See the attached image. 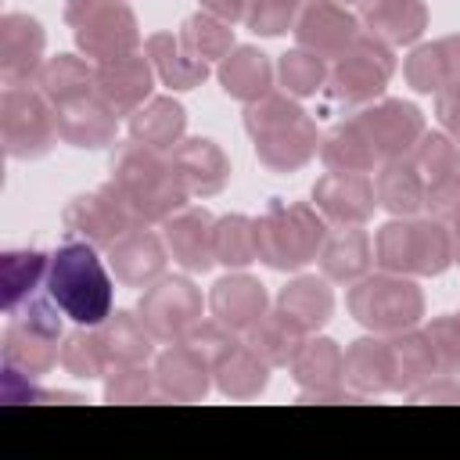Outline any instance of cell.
Segmentation results:
<instances>
[{
    "label": "cell",
    "instance_id": "cell-1",
    "mask_svg": "<svg viewBox=\"0 0 460 460\" xmlns=\"http://www.w3.org/2000/svg\"><path fill=\"white\" fill-rule=\"evenodd\" d=\"M244 129L252 137L255 158L273 172H295L320 151L316 122L305 115L298 97L270 90L266 97L244 104Z\"/></svg>",
    "mask_w": 460,
    "mask_h": 460
},
{
    "label": "cell",
    "instance_id": "cell-2",
    "mask_svg": "<svg viewBox=\"0 0 460 460\" xmlns=\"http://www.w3.org/2000/svg\"><path fill=\"white\" fill-rule=\"evenodd\" d=\"M111 183L119 187V194L126 198L140 226L165 223L172 212H180L190 201L180 172L172 169V158L137 140L119 144L111 158Z\"/></svg>",
    "mask_w": 460,
    "mask_h": 460
},
{
    "label": "cell",
    "instance_id": "cell-3",
    "mask_svg": "<svg viewBox=\"0 0 460 460\" xmlns=\"http://www.w3.org/2000/svg\"><path fill=\"white\" fill-rule=\"evenodd\" d=\"M47 295L79 327H97L111 316L115 280L90 241H65L50 255Z\"/></svg>",
    "mask_w": 460,
    "mask_h": 460
},
{
    "label": "cell",
    "instance_id": "cell-4",
    "mask_svg": "<svg viewBox=\"0 0 460 460\" xmlns=\"http://www.w3.org/2000/svg\"><path fill=\"white\" fill-rule=\"evenodd\" d=\"M327 241V219L309 201H280L273 198L266 212L255 219V244L259 262L270 270H302L320 259V248Z\"/></svg>",
    "mask_w": 460,
    "mask_h": 460
},
{
    "label": "cell",
    "instance_id": "cell-5",
    "mask_svg": "<svg viewBox=\"0 0 460 460\" xmlns=\"http://www.w3.org/2000/svg\"><path fill=\"white\" fill-rule=\"evenodd\" d=\"M374 266L402 277H438L453 266L449 223L431 216L388 219L374 237Z\"/></svg>",
    "mask_w": 460,
    "mask_h": 460
},
{
    "label": "cell",
    "instance_id": "cell-6",
    "mask_svg": "<svg viewBox=\"0 0 460 460\" xmlns=\"http://www.w3.org/2000/svg\"><path fill=\"white\" fill-rule=\"evenodd\" d=\"M345 305L359 327L370 334H399L406 327H417L424 316V291L413 277L402 273H367L349 284Z\"/></svg>",
    "mask_w": 460,
    "mask_h": 460
},
{
    "label": "cell",
    "instance_id": "cell-7",
    "mask_svg": "<svg viewBox=\"0 0 460 460\" xmlns=\"http://www.w3.org/2000/svg\"><path fill=\"white\" fill-rule=\"evenodd\" d=\"M61 316L65 313L54 298H36V295L22 309H14L0 338L4 367L25 377H43L61 359V338H65Z\"/></svg>",
    "mask_w": 460,
    "mask_h": 460
},
{
    "label": "cell",
    "instance_id": "cell-8",
    "mask_svg": "<svg viewBox=\"0 0 460 460\" xmlns=\"http://www.w3.org/2000/svg\"><path fill=\"white\" fill-rule=\"evenodd\" d=\"M392 72H395L392 47L381 43L377 36H370L367 29H359L356 40L331 61L327 93L338 104H370L385 93Z\"/></svg>",
    "mask_w": 460,
    "mask_h": 460
},
{
    "label": "cell",
    "instance_id": "cell-9",
    "mask_svg": "<svg viewBox=\"0 0 460 460\" xmlns=\"http://www.w3.org/2000/svg\"><path fill=\"white\" fill-rule=\"evenodd\" d=\"M54 104L40 93V86H4L0 93V144L7 158L32 162L43 158L58 144Z\"/></svg>",
    "mask_w": 460,
    "mask_h": 460
},
{
    "label": "cell",
    "instance_id": "cell-10",
    "mask_svg": "<svg viewBox=\"0 0 460 460\" xmlns=\"http://www.w3.org/2000/svg\"><path fill=\"white\" fill-rule=\"evenodd\" d=\"M201 305H205L201 291L194 288L190 277H162L151 288H144L137 313H140L144 327L155 334V341L176 345L201 320Z\"/></svg>",
    "mask_w": 460,
    "mask_h": 460
},
{
    "label": "cell",
    "instance_id": "cell-11",
    "mask_svg": "<svg viewBox=\"0 0 460 460\" xmlns=\"http://www.w3.org/2000/svg\"><path fill=\"white\" fill-rule=\"evenodd\" d=\"M65 230L75 234L79 241H90L93 248H111L122 234H129L137 223L133 208L126 205V198L119 194V187L108 180L101 187H93L90 194H79L65 205L61 212Z\"/></svg>",
    "mask_w": 460,
    "mask_h": 460
},
{
    "label": "cell",
    "instance_id": "cell-12",
    "mask_svg": "<svg viewBox=\"0 0 460 460\" xmlns=\"http://www.w3.org/2000/svg\"><path fill=\"white\" fill-rule=\"evenodd\" d=\"M356 126L367 133L377 165L381 162H395V158H410L413 144L424 137V115L417 104L402 101V97H377L370 104H363L356 115Z\"/></svg>",
    "mask_w": 460,
    "mask_h": 460
},
{
    "label": "cell",
    "instance_id": "cell-13",
    "mask_svg": "<svg viewBox=\"0 0 460 460\" xmlns=\"http://www.w3.org/2000/svg\"><path fill=\"white\" fill-rule=\"evenodd\" d=\"M72 36H75L79 54H86L97 65L122 58V54H133L140 47V25H137V14L129 11L126 0L97 4L79 22H72Z\"/></svg>",
    "mask_w": 460,
    "mask_h": 460
},
{
    "label": "cell",
    "instance_id": "cell-14",
    "mask_svg": "<svg viewBox=\"0 0 460 460\" xmlns=\"http://www.w3.org/2000/svg\"><path fill=\"white\" fill-rule=\"evenodd\" d=\"M359 18L338 4V0H305L298 18H295V47H305L320 54L323 61H334L359 32Z\"/></svg>",
    "mask_w": 460,
    "mask_h": 460
},
{
    "label": "cell",
    "instance_id": "cell-15",
    "mask_svg": "<svg viewBox=\"0 0 460 460\" xmlns=\"http://www.w3.org/2000/svg\"><path fill=\"white\" fill-rule=\"evenodd\" d=\"M313 205L331 226H363L377 208L374 180L370 172H331L327 169L313 183Z\"/></svg>",
    "mask_w": 460,
    "mask_h": 460
},
{
    "label": "cell",
    "instance_id": "cell-16",
    "mask_svg": "<svg viewBox=\"0 0 460 460\" xmlns=\"http://www.w3.org/2000/svg\"><path fill=\"white\" fill-rule=\"evenodd\" d=\"M47 32L32 14H4L0 18V79L4 86H29L43 68Z\"/></svg>",
    "mask_w": 460,
    "mask_h": 460
},
{
    "label": "cell",
    "instance_id": "cell-17",
    "mask_svg": "<svg viewBox=\"0 0 460 460\" xmlns=\"http://www.w3.org/2000/svg\"><path fill=\"white\" fill-rule=\"evenodd\" d=\"M165 266H169L165 237L147 226H133L108 248V270L122 288H151L155 280L165 277Z\"/></svg>",
    "mask_w": 460,
    "mask_h": 460
},
{
    "label": "cell",
    "instance_id": "cell-18",
    "mask_svg": "<svg viewBox=\"0 0 460 460\" xmlns=\"http://www.w3.org/2000/svg\"><path fill=\"white\" fill-rule=\"evenodd\" d=\"M54 122H58L61 144L79 147V151H101V147L115 144V137H119V115L101 93H86L68 104H58Z\"/></svg>",
    "mask_w": 460,
    "mask_h": 460
},
{
    "label": "cell",
    "instance_id": "cell-19",
    "mask_svg": "<svg viewBox=\"0 0 460 460\" xmlns=\"http://www.w3.org/2000/svg\"><path fill=\"white\" fill-rule=\"evenodd\" d=\"M155 65L147 54H122L97 65V93L115 108V115L129 119L144 101H151L155 90Z\"/></svg>",
    "mask_w": 460,
    "mask_h": 460
},
{
    "label": "cell",
    "instance_id": "cell-20",
    "mask_svg": "<svg viewBox=\"0 0 460 460\" xmlns=\"http://www.w3.org/2000/svg\"><path fill=\"white\" fill-rule=\"evenodd\" d=\"M208 313L226 323L234 334H244L248 327H255L266 313H270V295L266 284L252 273H226L212 284L208 291Z\"/></svg>",
    "mask_w": 460,
    "mask_h": 460
},
{
    "label": "cell",
    "instance_id": "cell-21",
    "mask_svg": "<svg viewBox=\"0 0 460 460\" xmlns=\"http://www.w3.org/2000/svg\"><path fill=\"white\" fill-rule=\"evenodd\" d=\"M212 212L198 208V205H183L180 212H172L162 223V237L169 248V259L176 266H183L187 273H205L212 270L216 255H212Z\"/></svg>",
    "mask_w": 460,
    "mask_h": 460
},
{
    "label": "cell",
    "instance_id": "cell-22",
    "mask_svg": "<svg viewBox=\"0 0 460 460\" xmlns=\"http://www.w3.org/2000/svg\"><path fill=\"white\" fill-rule=\"evenodd\" d=\"M169 158L190 198H216L230 180V158L208 137H183Z\"/></svg>",
    "mask_w": 460,
    "mask_h": 460
},
{
    "label": "cell",
    "instance_id": "cell-23",
    "mask_svg": "<svg viewBox=\"0 0 460 460\" xmlns=\"http://www.w3.org/2000/svg\"><path fill=\"white\" fill-rule=\"evenodd\" d=\"M151 370H155L158 399H169V402H201L212 388V370L183 341L162 349Z\"/></svg>",
    "mask_w": 460,
    "mask_h": 460
},
{
    "label": "cell",
    "instance_id": "cell-24",
    "mask_svg": "<svg viewBox=\"0 0 460 460\" xmlns=\"http://www.w3.org/2000/svg\"><path fill=\"white\" fill-rule=\"evenodd\" d=\"M402 75L417 93H442L460 83V32L417 43L402 61Z\"/></svg>",
    "mask_w": 460,
    "mask_h": 460
},
{
    "label": "cell",
    "instance_id": "cell-25",
    "mask_svg": "<svg viewBox=\"0 0 460 460\" xmlns=\"http://www.w3.org/2000/svg\"><path fill=\"white\" fill-rule=\"evenodd\" d=\"M316 262L331 284H352L370 273L374 241L367 237L363 226H334V230H327V241H323Z\"/></svg>",
    "mask_w": 460,
    "mask_h": 460
},
{
    "label": "cell",
    "instance_id": "cell-26",
    "mask_svg": "<svg viewBox=\"0 0 460 460\" xmlns=\"http://www.w3.org/2000/svg\"><path fill=\"white\" fill-rule=\"evenodd\" d=\"M93 331H97V341L104 349L108 370L111 367H140L155 356V334L144 327L140 313L111 309V316L104 323H97Z\"/></svg>",
    "mask_w": 460,
    "mask_h": 460
},
{
    "label": "cell",
    "instance_id": "cell-27",
    "mask_svg": "<svg viewBox=\"0 0 460 460\" xmlns=\"http://www.w3.org/2000/svg\"><path fill=\"white\" fill-rule=\"evenodd\" d=\"M216 75H219L223 93L234 97V101H244V104H252V101H259V97H266L273 90V61L252 43L234 47L219 61Z\"/></svg>",
    "mask_w": 460,
    "mask_h": 460
},
{
    "label": "cell",
    "instance_id": "cell-28",
    "mask_svg": "<svg viewBox=\"0 0 460 460\" xmlns=\"http://www.w3.org/2000/svg\"><path fill=\"white\" fill-rule=\"evenodd\" d=\"M277 309L288 313L305 334H316L331 313H334V291H331V280L320 273H298L291 277L280 291H277Z\"/></svg>",
    "mask_w": 460,
    "mask_h": 460
},
{
    "label": "cell",
    "instance_id": "cell-29",
    "mask_svg": "<svg viewBox=\"0 0 460 460\" xmlns=\"http://www.w3.org/2000/svg\"><path fill=\"white\" fill-rule=\"evenodd\" d=\"M144 54L155 65V75L162 79V86L169 90H194L208 79V61H201L198 54H190L180 40V32H151L144 40Z\"/></svg>",
    "mask_w": 460,
    "mask_h": 460
},
{
    "label": "cell",
    "instance_id": "cell-30",
    "mask_svg": "<svg viewBox=\"0 0 460 460\" xmlns=\"http://www.w3.org/2000/svg\"><path fill=\"white\" fill-rule=\"evenodd\" d=\"M187 133V108L169 93L144 101L129 115V140L155 147V151H172Z\"/></svg>",
    "mask_w": 460,
    "mask_h": 460
},
{
    "label": "cell",
    "instance_id": "cell-31",
    "mask_svg": "<svg viewBox=\"0 0 460 460\" xmlns=\"http://www.w3.org/2000/svg\"><path fill=\"white\" fill-rule=\"evenodd\" d=\"M345 385L356 395L392 392V349H388L385 334L356 338L345 349Z\"/></svg>",
    "mask_w": 460,
    "mask_h": 460
},
{
    "label": "cell",
    "instance_id": "cell-32",
    "mask_svg": "<svg viewBox=\"0 0 460 460\" xmlns=\"http://www.w3.org/2000/svg\"><path fill=\"white\" fill-rule=\"evenodd\" d=\"M374 194H377V205L388 216L410 219V216H417L424 208L428 183H424V176L417 172V165L410 158H395V162H381L377 165Z\"/></svg>",
    "mask_w": 460,
    "mask_h": 460
},
{
    "label": "cell",
    "instance_id": "cell-33",
    "mask_svg": "<svg viewBox=\"0 0 460 460\" xmlns=\"http://www.w3.org/2000/svg\"><path fill=\"white\" fill-rule=\"evenodd\" d=\"M291 377L302 392H316V388H338L345 385V352L334 338L323 334H309L302 341V349L291 359Z\"/></svg>",
    "mask_w": 460,
    "mask_h": 460
},
{
    "label": "cell",
    "instance_id": "cell-34",
    "mask_svg": "<svg viewBox=\"0 0 460 460\" xmlns=\"http://www.w3.org/2000/svg\"><path fill=\"white\" fill-rule=\"evenodd\" d=\"M388 349H392V392H413L417 385L438 374L435 349L424 331L406 327L399 334H388Z\"/></svg>",
    "mask_w": 460,
    "mask_h": 460
},
{
    "label": "cell",
    "instance_id": "cell-35",
    "mask_svg": "<svg viewBox=\"0 0 460 460\" xmlns=\"http://www.w3.org/2000/svg\"><path fill=\"white\" fill-rule=\"evenodd\" d=\"M40 93L58 108V104H68L75 97H86V93H97V68L86 61V58H75V54H58V58H47L36 83Z\"/></svg>",
    "mask_w": 460,
    "mask_h": 460
},
{
    "label": "cell",
    "instance_id": "cell-36",
    "mask_svg": "<svg viewBox=\"0 0 460 460\" xmlns=\"http://www.w3.org/2000/svg\"><path fill=\"white\" fill-rule=\"evenodd\" d=\"M47 270H50V255H43L40 248L4 252L0 255V298H4V309L7 313L22 309L36 295V288L47 280Z\"/></svg>",
    "mask_w": 460,
    "mask_h": 460
},
{
    "label": "cell",
    "instance_id": "cell-37",
    "mask_svg": "<svg viewBox=\"0 0 460 460\" xmlns=\"http://www.w3.org/2000/svg\"><path fill=\"white\" fill-rule=\"evenodd\" d=\"M212 381H216V388L226 395V399H259L262 392H266V385H270V363L248 345V341H241L216 370H212Z\"/></svg>",
    "mask_w": 460,
    "mask_h": 460
},
{
    "label": "cell",
    "instance_id": "cell-38",
    "mask_svg": "<svg viewBox=\"0 0 460 460\" xmlns=\"http://www.w3.org/2000/svg\"><path fill=\"white\" fill-rule=\"evenodd\" d=\"M320 162L331 172H374L377 155L356 119H345L320 137Z\"/></svg>",
    "mask_w": 460,
    "mask_h": 460
},
{
    "label": "cell",
    "instance_id": "cell-39",
    "mask_svg": "<svg viewBox=\"0 0 460 460\" xmlns=\"http://www.w3.org/2000/svg\"><path fill=\"white\" fill-rule=\"evenodd\" d=\"M305 338H309V334H305L288 313H280V309L266 313L255 327L244 331V341H248L270 367H291V359H295V352L302 349Z\"/></svg>",
    "mask_w": 460,
    "mask_h": 460
},
{
    "label": "cell",
    "instance_id": "cell-40",
    "mask_svg": "<svg viewBox=\"0 0 460 460\" xmlns=\"http://www.w3.org/2000/svg\"><path fill=\"white\" fill-rule=\"evenodd\" d=\"M359 25L388 47H406V43H417L424 36L428 7H424V0H395V4L359 18Z\"/></svg>",
    "mask_w": 460,
    "mask_h": 460
},
{
    "label": "cell",
    "instance_id": "cell-41",
    "mask_svg": "<svg viewBox=\"0 0 460 460\" xmlns=\"http://www.w3.org/2000/svg\"><path fill=\"white\" fill-rule=\"evenodd\" d=\"M212 255L219 266L226 270H244L248 262L259 259V244H255V219L244 212H230L219 216L212 226Z\"/></svg>",
    "mask_w": 460,
    "mask_h": 460
},
{
    "label": "cell",
    "instance_id": "cell-42",
    "mask_svg": "<svg viewBox=\"0 0 460 460\" xmlns=\"http://www.w3.org/2000/svg\"><path fill=\"white\" fill-rule=\"evenodd\" d=\"M180 40L190 54H198L201 61H223L237 43H234V25L208 14V11H198L190 14L183 25H180Z\"/></svg>",
    "mask_w": 460,
    "mask_h": 460
},
{
    "label": "cell",
    "instance_id": "cell-43",
    "mask_svg": "<svg viewBox=\"0 0 460 460\" xmlns=\"http://www.w3.org/2000/svg\"><path fill=\"white\" fill-rule=\"evenodd\" d=\"M277 79L291 97H313L327 86V61L305 47H291L277 61Z\"/></svg>",
    "mask_w": 460,
    "mask_h": 460
},
{
    "label": "cell",
    "instance_id": "cell-44",
    "mask_svg": "<svg viewBox=\"0 0 460 460\" xmlns=\"http://www.w3.org/2000/svg\"><path fill=\"white\" fill-rule=\"evenodd\" d=\"M410 162L417 165L424 183H438V180H449V176L460 172V147L446 129L442 133H428L424 129V137L410 151Z\"/></svg>",
    "mask_w": 460,
    "mask_h": 460
},
{
    "label": "cell",
    "instance_id": "cell-45",
    "mask_svg": "<svg viewBox=\"0 0 460 460\" xmlns=\"http://www.w3.org/2000/svg\"><path fill=\"white\" fill-rule=\"evenodd\" d=\"M61 370L79 377V381H90V377H104L108 374V359H104V349L97 341V331L93 327H75L72 334L61 338Z\"/></svg>",
    "mask_w": 460,
    "mask_h": 460
},
{
    "label": "cell",
    "instance_id": "cell-46",
    "mask_svg": "<svg viewBox=\"0 0 460 460\" xmlns=\"http://www.w3.org/2000/svg\"><path fill=\"white\" fill-rule=\"evenodd\" d=\"M183 345H187L208 370H216L241 341H237V334H234L226 323H219V320L212 316V320H198V323L183 334Z\"/></svg>",
    "mask_w": 460,
    "mask_h": 460
},
{
    "label": "cell",
    "instance_id": "cell-47",
    "mask_svg": "<svg viewBox=\"0 0 460 460\" xmlns=\"http://www.w3.org/2000/svg\"><path fill=\"white\" fill-rule=\"evenodd\" d=\"M158 399L155 388V370H147V363L140 367H111L104 374V402H151Z\"/></svg>",
    "mask_w": 460,
    "mask_h": 460
},
{
    "label": "cell",
    "instance_id": "cell-48",
    "mask_svg": "<svg viewBox=\"0 0 460 460\" xmlns=\"http://www.w3.org/2000/svg\"><path fill=\"white\" fill-rule=\"evenodd\" d=\"M302 4L305 0H248L244 25L255 36H280V32L295 29V18H298Z\"/></svg>",
    "mask_w": 460,
    "mask_h": 460
},
{
    "label": "cell",
    "instance_id": "cell-49",
    "mask_svg": "<svg viewBox=\"0 0 460 460\" xmlns=\"http://www.w3.org/2000/svg\"><path fill=\"white\" fill-rule=\"evenodd\" d=\"M424 334H428V341L435 349L438 374H460V313L431 316Z\"/></svg>",
    "mask_w": 460,
    "mask_h": 460
},
{
    "label": "cell",
    "instance_id": "cell-50",
    "mask_svg": "<svg viewBox=\"0 0 460 460\" xmlns=\"http://www.w3.org/2000/svg\"><path fill=\"white\" fill-rule=\"evenodd\" d=\"M424 208L431 219H442V223H456L460 219V172L449 176V180H438V183H428V194H424Z\"/></svg>",
    "mask_w": 460,
    "mask_h": 460
},
{
    "label": "cell",
    "instance_id": "cell-51",
    "mask_svg": "<svg viewBox=\"0 0 460 460\" xmlns=\"http://www.w3.org/2000/svg\"><path fill=\"white\" fill-rule=\"evenodd\" d=\"M413 402H460V381L453 374H442V377H431L424 385H417L413 392H406Z\"/></svg>",
    "mask_w": 460,
    "mask_h": 460
},
{
    "label": "cell",
    "instance_id": "cell-52",
    "mask_svg": "<svg viewBox=\"0 0 460 460\" xmlns=\"http://www.w3.org/2000/svg\"><path fill=\"white\" fill-rule=\"evenodd\" d=\"M435 115L442 122V129L456 140L460 147V83L456 86H446L442 93H435Z\"/></svg>",
    "mask_w": 460,
    "mask_h": 460
},
{
    "label": "cell",
    "instance_id": "cell-53",
    "mask_svg": "<svg viewBox=\"0 0 460 460\" xmlns=\"http://www.w3.org/2000/svg\"><path fill=\"white\" fill-rule=\"evenodd\" d=\"M198 4H201V11H208L230 25L244 22V11H248V0H198Z\"/></svg>",
    "mask_w": 460,
    "mask_h": 460
},
{
    "label": "cell",
    "instance_id": "cell-54",
    "mask_svg": "<svg viewBox=\"0 0 460 460\" xmlns=\"http://www.w3.org/2000/svg\"><path fill=\"white\" fill-rule=\"evenodd\" d=\"M388 4H395V0H356V11H359V18H367V14H374V11L388 7Z\"/></svg>",
    "mask_w": 460,
    "mask_h": 460
},
{
    "label": "cell",
    "instance_id": "cell-55",
    "mask_svg": "<svg viewBox=\"0 0 460 460\" xmlns=\"http://www.w3.org/2000/svg\"><path fill=\"white\" fill-rule=\"evenodd\" d=\"M449 234H453V262L460 266V219L449 226Z\"/></svg>",
    "mask_w": 460,
    "mask_h": 460
},
{
    "label": "cell",
    "instance_id": "cell-56",
    "mask_svg": "<svg viewBox=\"0 0 460 460\" xmlns=\"http://www.w3.org/2000/svg\"><path fill=\"white\" fill-rule=\"evenodd\" d=\"M341 4H352V7H356V0H341Z\"/></svg>",
    "mask_w": 460,
    "mask_h": 460
}]
</instances>
